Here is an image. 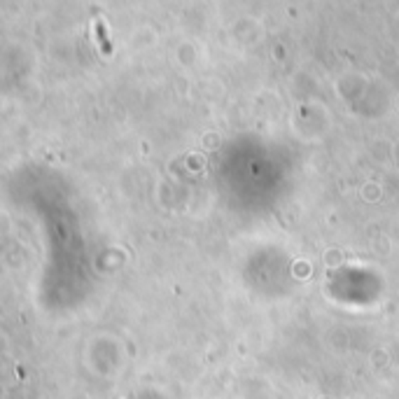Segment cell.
I'll return each instance as SVG.
<instances>
[{
  "label": "cell",
  "instance_id": "cell-1",
  "mask_svg": "<svg viewBox=\"0 0 399 399\" xmlns=\"http://www.w3.org/2000/svg\"><path fill=\"white\" fill-rule=\"evenodd\" d=\"M96 28H99V38H101V43H103V52H105V54H110V45H108V40H105V31H103V23L99 21V23H96Z\"/></svg>",
  "mask_w": 399,
  "mask_h": 399
}]
</instances>
